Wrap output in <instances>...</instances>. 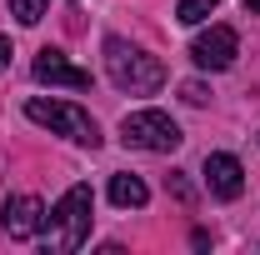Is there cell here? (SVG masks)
I'll return each instance as SVG.
<instances>
[{
	"mask_svg": "<svg viewBox=\"0 0 260 255\" xmlns=\"http://www.w3.org/2000/svg\"><path fill=\"white\" fill-rule=\"evenodd\" d=\"M105 75H110L115 90H125V95H155L165 85V65L155 60L150 50L130 45L125 35H105Z\"/></svg>",
	"mask_w": 260,
	"mask_h": 255,
	"instance_id": "cell-1",
	"label": "cell"
},
{
	"mask_svg": "<svg viewBox=\"0 0 260 255\" xmlns=\"http://www.w3.org/2000/svg\"><path fill=\"white\" fill-rule=\"evenodd\" d=\"M90 210H95V195L90 185H70V190L45 210V245L55 255H70L90 240Z\"/></svg>",
	"mask_w": 260,
	"mask_h": 255,
	"instance_id": "cell-2",
	"label": "cell"
},
{
	"mask_svg": "<svg viewBox=\"0 0 260 255\" xmlns=\"http://www.w3.org/2000/svg\"><path fill=\"white\" fill-rule=\"evenodd\" d=\"M25 115H30L35 125L55 130L65 140H75V145H100V125L90 120V110H80V105H70V100H45V95H30L25 100Z\"/></svg>",
	"mask_w": 260,
	"mask_h": 255,
	"instance_id": "cell-3",
	"label": "cell"
},
{
	"mask_svg": "<svg viewBox=\"0 0 260 255\" xmlns=\"http://www.w3.org/2000/svg\"><path fill=\"white\" fill-rule=\"evenodd\" d=\"M120 140H125L130 150H150V155H170V150H180V125L165 115V110H130L125 120H120Z\"/></svg>",
	"mask_w": 260,
	"mask_h": 255,
	"instance_id": "cell-4",
	"label": "cell"
},
{
	"mask_svg": "<svg viewBox=\"0 0 260 255\" xmlns=\"http://www.w3.org/2000/svg\"><path fill=\"white\" fill-rule=\"evenodd\" d=\"M235 55H240V35L230 25H210V30L195 35V45H190V60L200 70H230Z\"/></svg>",
	"mask_w": 260,
	"mask_h": 255,
	"instance_id": "cell-5",
	"label": "cell"
},
{
	"mask_svg": "<svg viewBox=\"0 0 260 255\" xmlns=\"http://www.w3.org/2000/svg\"><path fill=\"white\" fill-rule=\"evenodd\" d=\"M0 225H5L10 240H35V235L45 230V205H40V195H10V200L0 205Z\"/></svg>",
	"mask_w": 260,
	"mask_h": 255,
	"instance_id": "cell-6",
	"label": "cell"
},
{
	"mask_svg": "<svg viewBox=\"0 0 260 255\" xmlns=\"http://www.w3.org/2000/svg\"><path fill=\"white\" fill-rule=\"evenodd\" d=\"M35 80L40 85H65V90H90V70L70 65L60 50H40L35 55Z\"/></svg>",
	"mask_w": 260,
	"mask_h": 255,
	"instance_id": "cell-7",
	"label": "cell"
},
{
	"mask_svg": "<svg viewBox=\"0 0 260 255\" xmlns=\"http://www.w3.org/2000/svg\"><path fill=\"white\" fill-rule=\"evenodd\" d=\"M205 185L210 195H220V200H235V195L245 190V165L225 150H215V155H205Z\"/></svg>",
	"mask_w": 260,
	"mask_h": 255,
	"instance_id": "cell-8",
	"label": "cell"
},
{
	"mask_svg": "<svg viewBox=\"0 0 260 255\" xmlns=\"http://www.w3.org/2000/svg\"><path fill=\"white\" fill-rule=\"evenodd\" d=\"M145 200H150V185H145L140 175H130V170L110 175V205H120V210H140Z\"/></svg>",
	"mask_w": 260,
	"mask_h": 255,
	"instance_id": "cell-9",
	"label": "cell"
},
{
	"mask_svg": "<svg viewBox=\"0 0 260 255\" xmlns=\"http://www.w3.org/2000/svg\"><path fill=\"white\" fill-rule=\"evenodd\" d=\"M215 5H220V0H180V5H175V20H180V25H200V20L215 15Z\"/></svg>",
	"mask_w": 260,
	"mask_h": 255,
	"instance_id": "cell-10",
	"label": "cell"
},
{
	"mask_svg": "<svg viewBox=\"0 0 260 255\" xmlns=\"http://www.w3.org/2000/svg\"><path fill=\"white\" fill-rule=\"evenodd\" d=\"M50 10V0H10V15L20 25H40V15Z\"/></svg>",
	"mask_w": 260,
	"mask_h": 255,
	"instance_id": "cell-11",
	"label": "cell"
},
{
	"mask_svg": "<svg viewBox=\"0 0 260 255\" xmlns=\"http://www.w3.org/2000/svg\"><path fill=\"white\" fill-rule=\"evenodd\" d=\"M180 95H185V105H205V85H200V80H185V85H180Z\"/></svg>",
	"mask_w": 260,
	"mask_h": 255,
	"instance_id": "cell-12",
	"label": "cell"
},
{
	"mask_svg": "<svg viewBox=\"0 0 260 255\" xmlns=\"http://www.w3.org/2000/svg\"><path fill=\"white\" fill-rule=\"evenodd\" d=\"M5 65H10V40L0 35V70H5Z\"/></svg>",
	"mask_w": 260,
	"mask_h": 255,
	"instance_id": "cell-13",
	"label": "cell"
},
{
	"mask_svg": "<svg viewBox=\"0 0 260 255\" xmlns=\"http://www.w3.org/2000/svg\"><path fill=\"white\" fill-rule=\"evenodd\" d=\"M245 5H250V10H255V15H260V0H245Z\"/></svg>",
	"mask_w": 260,
	"mask_h": 255,
	"instance_id": "cell-14",
	"label": "cell"
}]
</instances>
